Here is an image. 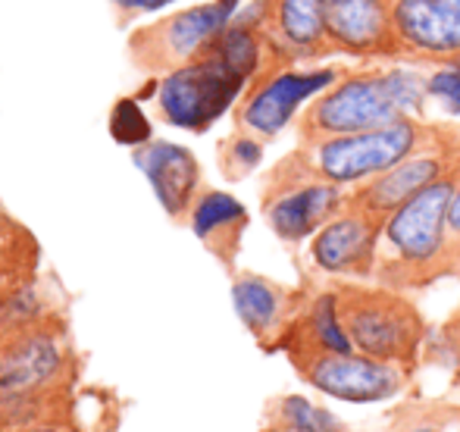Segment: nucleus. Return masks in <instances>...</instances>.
I'll use <instances>...</instances> for the list:
<instances>
[{
  "label": "nucleus",
  "instance_id": "nucleus-1",
  "mask_svg": "<svg viewBox=\"0 0 460 432\" xmlns=\"http://www.w3.org/2000/svg\"><path fill=\"white\" fill-rule=\"evenodd\" d=\"M460 176V160L442 179L398 207L382 223L376 276L388 288L423 286L442 273H455L448 238V204Z\"/></svg>",
  "mask_w": 460,
  "mask_h": 432
},
{
  "label": "nucleus",
  "instance_id": "nucleus-19",
  "mask_svg": "<svg viewBox=\"0 0 460 432\" xmlns=\"http://www.w3.org/2000/svg\"><path fill=\"white\" fill-rule=\"evenodd\" d=\"M244 223H248L244 207L232 195H226V191H207V195L194 204V214H191L194 235L210 244L217 242V235H226L235 242L238 232L244 229Z\"/></svg>",
  "mask_w": 460,
  "mask_h": 432
},
{
  "label": "nucleus",
  "instance_id": "nucleus-7",
  "mask_svg": "<svg viewBox=\"0 0 460 432\" xmlns=\"http://www.w3.org/2000/svg\"><path fill=\"white\" fill-rule=\"evenodd\" d=\"M457 160H460L457 154L451 151V147H445L436 132L423 147H417L411 157L394 163L392 170H385L382 176L358 185V191H354V198L348 204L385 223L394 210L404 207V204L411 201V198H417L423 189H429L436 179H442Z\"/></svg>",
  "mask_w": 460,
  "mask_h": 432
},
{
  "label": "nucleus",
  "instance_id": "nucleus-15",
  "mask_svg": "<svg viewBox=\"0 0 460 432\" xmlns=\"http://www.w3.org/2000/svg\"><path fill=\"white\" fill-rule=\"evenodd\" d=\"M273 31L279 48L291 57H316L332 50L326 38V0H276Z\"/></svg>",
  "mask_w": 460,
  "mask_h": 432
},
{
  "label": "nucleus",
  "instance_id": "nucleus-21",
  "mask_svg": "<svg viewBox=\"0 0 460 432\" xmlns=\"http://www.w3.org/2000/svg\"><path fill=\"white\" fill-rule=\"evenodd\" d=\"M110 135L119 145H145L151 141V122L135 101H119L110 113Z\"/></svg>",
  "mask_w": 460,
  "mask_h": 432
},
{
  "label": "nucleus",
  "instance_id": "nucleus-27",
  "mask_svg": "<svg viewBox=\"0 0 460 432\" xmlns=\"http://www.w3.org/2000/svg\"><path fill=\"white\" fill-rule=\"evenodd\" d=\"M119 6H126V10H160V6L172 4V0H116Z\"/></svg>",
  "mask_w": 460,
  "mask_h": 432
},
{
  "label": "nucleus",
  "instance_id": "nucleus-3",
  "mask_svg": "<svg viewBox=\"0 0 460 432\" xmlns=\"http://www.w3.org/2000/svg\"><path fill=\"white\" fill-rule=\"evenodd\" d=\"M335 298H339L341 326L354 351L394 366H411L417 360L426 326L420 311L404 295L388 286H341L335 288Z\"/></svg>",
  "mask_w": 460,
  "mask_h": 432
},
{
  "label": "nucleus",
  "instance_id": "nucleus-14",
  "mask_svg": "<svg viewBox=\"0 0 460 432\" xmlns=\"http://www.w3.org/2000/svg\"><path fill=\"white\" fill-rule=\"evenodd\" d=\"M238 10V0H213L204 6H191L172 16L164 29V50L172 60H191L200 50H207L226 29Z\"/></svg>",
  "mask_w": 460,
  "mask_h": 432
},
{
  "label": "nucleus",
  "instance_id": "nucleus-28",
  "mask_svg": "<svg viewBox=\"0 0 460 432\" xmlns=\"http://www.w3.org/2000/svg\"><path fill=\"white\" fill-rule=\"evenodd\" d=\"M451 260H455V273L460 276V244H455V251H451Z\"/></svg>",
  "mask_w": 460,
  "mask_h": 432
},
{
  "label": "nucleus",
  "instance_id": "nucleus-17",
  "mask_svg": "<svg viewBox=\"0 0 460 432\" xmlns=\"http://www.w3.org/2000/svg\"><path fill=\"white\" fill-rule=\"evenodd\" d=\"M232 301L242 317V323L254 335H267L282 323L285 313V295L273 282L261 279V276H244L232 286Z\"/></svg>",
  "mask_w": 460,
  "mask_h": 432
},
{
  "label": "nucleus",
  "instance_id": "nucleus-4",
  "mask_svg": "<svg viewBox=\"0 0 460 432\" xmlns=\"http://www.w3.org/2000/svg\"><path fill=\"white\" fill-rule=\"evenodd\" d=\"M432 135H436V128L420 126L413 116H407V119L373 128V132L314 141V145H307L310 151H301V160L310 179H323L332 185H364L392 170L404 157H411Z\"/></svg>",
  "mask_w": 460,
  "mask_h": 432
},
{
  "label": "nucleus",
  "instance_id": "nucleus-22",
  "mask_svg": "<svg viewBox=\"0 0 460 432\" xmlns=\"http://www.w3.org/2000/svg\"><path fill=\"white\" fill-rule=\"evenodd\" d=\"M426 94L438 101L448 113L460 116V60L432 69V75L426 79Z\"/></svg>",
  "mask_w": 460,
  "mask_h": 432
},
{
  "label": "nucleus",
  "instance_id": "nucleus-25",
  "mask_svg": "<svg viewBox=\"0 0 460 432\" xmlns=\"http://www.w3.org/2000/svg\"><path fill=\"white\" fill-rule=\"evenodd\" d=\"M448 238H451V251H455V244H460V176H457L455 195H451V204H448Z\"/></svg>",
  "mask_w": 460,
  "mask_h": 432
},
{
  "label": "nucleus",
  "instance_id": "nucleus-8",
  "mask_svg": "<svg viewBox=\"0 0 460 432\" xmlns=\"http://www.w3.org/2000/svg\"><path fill=\"white\" fill-rule=\"evenodd\" d=\"M401 50L438 63L460 60V0H388Z\"/></svg>",
  "mask_w": 460,
  "mask_h": 432
},
{
  "label": "nucleus",
  "instance_id": "nucleus-6",
  "mask_svg": "<svg viewBox=\"0 0 460 432\" xmlns=\"http://www.w3.org/2000/svg\"><path fill=\"white\" fill-rule=\"evenodd\" d=\"M291 360L301 376L320 392L341 401H382L401 389V370L394 364H382L360 351L339 354L323 348L291 345Z\"/></svg>",
  "mask_w": 460,
  "mask_h": 432
},
{
  "label": "nucleus",
  "instance_id": "nucleus-18",
  "mask_svg": "<svg viewBox=\"0 0 460 432\" xmlns=\"http://www.w3.org/2000/svg\"><path fill=\"white\" fill-rule=\"evenodd\" d=\"M291 345L323 348V351H339V354L354 351L351 339H348L345 326H341L339 298H335V292L316 298V304L310 307V313L304 317V323L297 326V335H295Z\"/></svg>",
  "mask_w": 460,
  "mask_h": 432
},
{
  "label": "nucleus",
  "instance_id": "nucleus-12",
  "mask_svg": "<svg viewBox=\"0 0 460 432\" xmlns=\"http://www.w3.org/2000/svg\"><path fill=\"white\" fill-rule=\"evenodd\" d=\"M339 210H341L339 185L323 182V179L295 185L288 191H279V195L267 201V219L282 242H301V238L314 235Z\"/></svg>",
  "mask_w": 460,
  "mask_h": 432
},
{
  "label": "nucleus",
  "instance_id": "nucleus-5",
  "mask_svg": "<svg viewBox=\"0 0 460 432\" xmlns=\"http://www.w3.org/2000/svg\"><path fill=\"white\" fill-rule=\"evenodd\" d=\"M244 82H248L244 75H238L217 54L207 50V57L185 63L176 73L166 75L157 104L172 126L188 128V132H204L232 107V101L242 94Z\"/></svg>",
  "mask_w": 460,
  "mask_h": 432
},
{
  "label": "nucleus",
  "instance_id": "nucleus-10",
  "mask_svg": "<svg viewBox=\"0 0 460 432\" xmlns=\"http://www.w3.org/2000/svg\"><path fill=\"white\" fill-rule=\"evenodd\" d=\"M382 219L351 207L339 210L314 238V263L332 276H369L379 260Z\"/></svg>",
  "mask_w": 460,
  "mask_h": 432
},
{
  "label": "nucleus",
  "instance_id": "nucleus-30",
  "mask_svg": "<svg viewBox=\"0 0 460 432\" xmlns=\"http://www.w3.org/2000/svg\"><path fill=\"white\" fill-rule=\"evenodd\" d=\"M413 432H429V429H413Z\"/></svg>",
  "mask_w": 460,
  "mask_h": 432
},
{
  "label": "nucleus",
  "instance_id": "nucleus-26",
  "mask_svg": "<svg viewBox=\"0 0 460 432\" xmlns=\"http://www.w3.org/2000/svg\"><path fill=\"white\" fill-rule=\"evenodd\" d=\"M445 339H448V345H451V351H455V357H457V364H460V311L451 317V323L445 326Z\"/></svg>",
  "mask_w": 460,
  "mask_h": 432
},
{
  "label": "nucleus",
  "instance_id": "nucleus-24",
  "mask_svg": "<svg viewBox=\"0 0 460 432\" xmlns=\"http://www.w3.org/2000/svg\"><path fill=\"white\" fill-rule=\"evenodd\" d=\"M261 141L251 138V135H242V138H235L229 145V172L232 176H244V172H251L257 163H261Z\"/></svg>",
  "mask_w": 460,
  "mask_h": 432
},
{
  "label": "nucleus",
  "instance_id": "nucleus-13",
  "mask_svg": "<svg viewBox=\"0 0 460 432\" xmlns=\"http://www.w3.org/2000/svg\"><path fill=\"white\" fill-rule=\"evenodd\" d=\"M135 163L147 176V182H151L154 195L160 198L166 214L179 216L191 204L200 170H198V160L182 145L154 141V145L135 151Z\"/></svg>",
  "mask_w": 460,
  "mask_h": 432
},
{
  "label": "nucleus",
  "instance_id": "nucleus-20",
  "mask_svg": "<svg viewBox=\"0 0 460 432\" xmlns=\"http://www.w3.org/2000/svg\"><path fill=\"white\" fill-rule=\"evenodd\" d=\"M207 50L217 54L226 66H232L244 79H251L261 66V38L254 35L251 25H229Z\"/></svg>",
  "mask_w": 460,
  "mask_h": 432
},
{
  "label": "nucleus",
  "instance_id": "nucleus-9",
  "mask_svg": "<svg viewBox=\"0 0 460 432\" xmlns=\"http://www.w3.org/2000/svg\"><path fill=\"white\" fill-rule=\"evenodd\" d=\"M339 82V69H307V73H295V69H285L276 73L273 79H267L248 101H244L242 119L244 132L261 135V138H273L288 126V119L297 113V107L304 101L320 98L323 92Z\"/></svg>",
  "mask_w": 460,
  "mask_h": 432
},
{
  "label": "nucleus",
  "instance_id": "nucleus-11",
  "mask_svg": "<svg viewBox=\"0 0 460 432\" xmlns=\"http://www.w3.org/2000/svg\"><path fill=\"white\" fill-rule=\"evenodd\" d=\"M326 38L332 50L354 57L404 54L388 0H326Z\"/></svg>",
  "mask_w": 460,
  "mask_h": 432
},
{
  "label": "nucleus",
  "instance_id": "nucleus-23",
  "mask_svg": "<svg viewBox=\"0 0 460 432\" xmlns=\"http://www.w3.org/2000/svg\"><path fill=\"white\" fill-rule=\"evenodd\" d=\"M282 417L295 432H332L335 423L329 420L326 410L314 408L304 398H285L282 401Z\"/></svg>",
  "mask_w": 460,
  "mask_h": 432
},
{
  "label": "nucleus",
  "instance_id": "nucleus-16",
  "mask_svg": "<svg viewBox=\"0 0 460 432\" xmlns=\"http://www.w3.org/2000/svg\"><path fill=\"white\" fill-rule=\"evenodd\" d=\"M60 357L50 339H25L0 360V392H25L31 385L44 383L57 370Z\"/></svg>",
  "mask_w": 460,
  "mask_h": 432
},
{
  "label": "nucleus",
  "instance_id": "nucleus-29",
  "mask_svg": "<svg viewBox=\"0 0 460 432\" xmlns=\"http://www.w3.org/2000/svg\"><path fill=\"white\" fill-rule=\"evenodd\" d=\"M35 432H54V429H35Z\"/></svg>",
  "mask_w": 460,
  "mask_h": 432
},
{
  "label": "nucleus",
  "instance_id": "nucleus-2",
  "mask_svg": "<svg viewBox=\"0 0 460 432\" xmlns=\"http://www.w3.org/2000/svg\"><path fill=\"white\" fill-rule=\"evenodd\" d=\"M426 79L413 69H376L354 73L335 82L329 92L307 107L301 122V135L307 145L335 135H358L392 126L407 116L423 113Z\"/></svg>",
  "mask_w": 460,
  "mask_h": 432
}]
</instances>
